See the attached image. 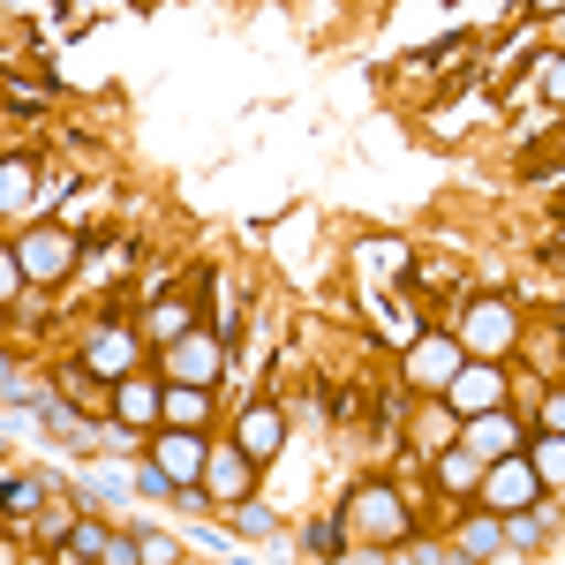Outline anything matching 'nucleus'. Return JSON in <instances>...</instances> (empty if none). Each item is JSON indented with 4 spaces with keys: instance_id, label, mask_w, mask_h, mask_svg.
Wrapping results in <instances>:
<instances>
[{
    "instance_id": "f257e3e1",
    "label": "nucleus",
    "mask_w": 565,
    "mask_h": 565,
    "mask_svg": "<svg viewBox=\"0 0 565 565\" xmlns=\"http://www.w3.org/2000/svg\"><path fill=\"white\" fill-rule=\"evenodd\" d=\"M482 498H490V513H527V505L543 498V476H535V460H521V452L490 460V468H482Z\"/></svg>"
},
{
    "instance_id": "f03ea898",
    "label": "nucleus",
    "mask_w": 565,
    "mask_h": 565,
    "mask_svg": "<svg viewBox=\"0 0 565 565\" xmlns=\"http://www.w3.org/2000/svg\"><path fill=\"white\" fill-rule=\"evenodd\" d=\"M15 264H23V279H68V264H76V234H61V226H31L23 242H15Z\"/></svg>"
},
{
    "instance_id": "7ed1b4c3",
    "label": "nucleus",
    "mask_w": 565,
    "mask_h": 565,
    "mask_svg": "<svg viewBox=\"0 0 565 565\" xmlns=\"http://www.w3.org/2000/svg\"><path fill=\"white\" fill-rule=\"evenodd\" d=\"M460 362H468V340H415L407 348V385L415 392H452V377H460Z\"/></svg>"
},
{
    "instance_id": "20e7f679",
    "label": "nucleus",
    "mask_w": 565,
    "mask_h": 565,
    "mask_svg": "<svg viewBox=\"0 0 565 565\" xmlns=\"http://www.w3.org/2000/svg\"><path fill=\"white\" fill-rule=\"evenodd\" d=\"M348 521H354V535H370V543H399V535H407V505L392 498L385 482H362L354 505H348Z\"/></svg>"
},
{
    "instance_id": "39448f33",
    "label": "nucleus",
    "mask_w": 565,
    "mask_h": 565,
    "mask_svg": "<svg viewBox=\"0 0 565 565\" xmlns=\"http://www.w3.org/2000/svg\"><path fill=\"white\" fill-rule=\"evenodd\" d=\"M513 332H521V317H513V302H498V295H482V302H468V354H482V362H498V354L513 348Z\"/></svg>"
},
{
    "instance_id": "423d86ee",
    "label": "nucleus",
    "mask_w": 565,
    "mask_h": 565,
    "mask_svg": "<svg viewBox=\"0 0 565 565\" xmlns=\"http://www.w3.org/2000/svg\"><path fill=\"white\" fill-rule=\"evenodd\" d=\"M218 362H226V348H218V340L181 332L174 348H167V377H174V385H218Z\"/></svg>"
},
{
    "instance_id": "0eeeda50",
    "label": "nucleus",
    "mask_w": 565,
    "mask_h": 565,
    "mask_svg": "<svg viewBox=\"0 0 565 565\" xmlns=\"http://www.w3.org/2000/svg\"><path fill=\"white\" fill-rule=\"evenodd\" d=\"M460 445L476 460H505V452H521V430H513L505 407H482V415H460Z\"/></svg>"
},
{
    "instance_id": "6e6552de",
    "label": "nucleus",
    "mask_w": 565,
    "mask_h": 565,
    "mask_svg": "<svg viewBox=\"0 0 565 565\" xmlns=\"http://www.w3.org/2000/svg\"><path fill=\"white\" fill-rule=\"evenodd\" d=\"M204 468H212L204 430H174V423H167V437H159V476L167 482H204Z\"/></svg>"
},
{
    "instance_id": "1a4fd4ad",
    "label": "nucleus",
    "mask_w": 565,
    "mask_h": 565,
    "mask_svg": "<svg viewBox=\"0 0 565 565\" xmlns=\"http://www.w3.org/2000/svg\"><path fill=\"white\" fill-rule=\"evenodd\" d=\"M452 415H482V407H498L505 399V377H498V362H460V377H452Z\"/></svg>"
},
{
    "instance_id": "9d476101",
    "label": "nucleus",
    "mask_w": 565,
    "mask_h": 565,
    "mask_svg": "<svg viewBox=\"0 0 565 565\" xmlns=\"http://www.w3.org/2000/svg\"><path fill=\"white\" fill-rule=\"evenodd\" d=\"M84 370H90V377H106V385L136 377V340H129V332H90V340H84Z\"/></svg>"
},
{
    "instance_id": "9b49d317",
    "label": "nucleus",
    "mask_w": 565,
    "mask_h": 565,
    "mask_svg": "<svg viewBox=\"0 0 565 565\" xmlns=\"http://www.w3.org/2000/svg\"><path fill=\"white\" fill-rule=\"evenodd\" d=\"M279 445H287V415H279V407H249V415H242V452H249V460H271Z\"/></svg>"
},
{
    "instance_id": "f8f14e48",
    "label": "nucleus",
    "mask_w": 565,
    "mask_h": 565,
    "mask_svg": "<svg viewBox=\"0 0 565 565\" xmlns=\"http://www.w3.org/2000/svg\"><path fill=\"white\" fill-rule=\"evenodd\" d=\"M114 407H121V423H167V392H151V385H136V377H121L114 385Z\"/></svg>"
},
{
    "instance_id": "ddd939ff",
    "label": "nucleus",
    "mask_w": 565,
    "mask_h": 565,
    "mask_svg": "<svg viewBox=\"0 0 565 565\" xmlns=\"http://www.w3.org/2000/svg\"><path fill=\"white\" fill-rule=\"evenodd\" d=\"M249 468H257L249 452H212V468H204V476H212V498L242 505V498H249Z\"/></svg>"
},
{
    "instance_id": "4468645a",
    "label": "nucleus",
    "mask_w": 565,
    "mask_h": 565,
    "mask_svg": "<svg viewBox=\"0 0 565 565\" xmlns=\"http://www.w3.org/2000/svg\"><path fill=\"white\" fill-rule=\"evenodd\" d=\"M167 423L174 430H204L212 423V385H174L167 392Z\"/></svg>"
},
{
    "instance_id": "2eb2a0df",
    "label": "nucleus",
    "mask_w": 565,
    "mask_h": 565,
    "mask_svg": "<svg viewBox=\"0 0 565 565\" xmlns=\"http://www.w3.org/2000/svg\"><path fill=\"white\" fill-rule=\"evenodd\" d=\"M482 468H490V460H476V452H468V445H460V452H445V460H437V482H445V490H482Z\"/></svg>"
},
{
    "instance_id": "dca6fc26",
    "label": "nucleus",
    "mask_w": 565,
    "mask_h": 565,
    "mask_svg": "<svg viewBox=\"0 0 565 565\" xmlns=\"http://www.w3.org/2000/svg\"><path fill=\"white\" fill-rule=\"evenodd\" d=\"M535 476H543V482H565V430H551L543 445H535Z\"/></svg>"
},
{
    "instance_id": "f3484780",
    "label": "nucleus",
    "mask_w": 565,
    "mask_h": 565,
    "mask_svg": "<svg viewBox=\"0 0 565 565\" xmlns=\"http://www.w3.org/2000/svg\"><path fill=\"white\" fill-rule=\"evenodd\" d=\"M23 196H31V167H23V159H8V167H0V204L15 212Z\"/></svg>"
},
{
    "instance_id": "a211bd4d",
    "label": "nucleus",
    "mask_w": 565,
    "mask_h": 565,
    "mask_svg": "<svg viewBox=\"0 0 565 565\" xmlns=\"http://www.w3.org/2000/svg\"><path fill=\"white\" fill-rule=\"evenodd\" d=\"M460 551H468V558H490V551H505V543H498V527H490V521H476L468 535H460Z\"/></svg>"
},
{
    "instance_id": "6ab92c4d",
    "label": "nucleus",
    "mask_w": 565,
    "mask_h": 565,
    "mask_svg": "<svg viewBox=\"0 0 565 565\" xmlns=\"http://www.w3.org/2000/svg\"><path fill=\"white\" fill-rule=\"evenodd\" d=\"M68 543H76V551H84V558H106V551H114V535H106V527H76V535H68Z\"/></svg>"
},
{
    "instance_id": "aec40b11",
    "label": "nucleus",
    "mask_w": 565,
    "mask_h": 565,
    "mask_svg": "<svg viewBox=\"0 0 565 565\" xmlns=\"http://www.w3.org/2000/svg\"><path fill=\"white\" fill-rule=\"evenodd\" d=\"M151 332H159V340H181V332H189V309H181V302H167L159 317H151Z\"/></svg>"
},
{
    "instance_id": "412c9836",
    "label": "nucleus",
    "mask_w": 565,
    "mask_h": 565,
    "mask_svg": "<svg viewBox=\"0 0 565 565\" xmlns=\"http://www.w3.org/2000/svg\"><path fill=\"white\" fill-rule=\"evenodd\" d=\"M309 551L332 558V551H348V543H340V527H332V521H317V527H309Z\"/></svg>"
},
{
    "instance_id": "4be33fe9",
    "label": "nucleus",
    "mask_w": 565,
    "mask_h": 565,
    "mask_svg": "<svg viewBox=\"0 0 565 565\" xmlns=\"http://www.w3.org/2000/svg\"><path fill=\"white\" fill-rule=\"evenodd\" d=\"M543 423H551V430H565V392H551V399H543Z\"/></svg>"
},
{
    "instance_id": "5701e85b",
    "label": "nucleus",
    "mask_w": 565,
    "mask_h": 565,
    "mask_svg": "<svg viewBox=\"0 0 565 565\" xmlns=\"http://www.w3.org/2000/svg\"><path fill=\"white\" fill-rule=\"evenodd\" d=\"M543 84H551V98H565V61H551V68H543Z\"/></svg>"
},
{
    "instance_id": "b1692460",
    "label": "nucleus",
    "mask_w": 565,
    "mask_h": 565,
    "mask_svg": "<svg viewBox=\"0 0 565 565\" xmlns=\"http://www.w3.org/2000/svg\"><path fill=\"white\" fill-rule=\"evenodd\" d=\"M535 8H543V15H565V0H535Z\"/></svg>"
},
{
    "instance_id": "393cba45",
    "label": "nucleus",
    "mask_w": 565,
    "mask_h": 565,
    "mask_svg": "<svg viewBox=\"0 0 565 565\" xmlns=\"http://www.w3.org/2000/svg\"><path fill=\"white\" fill-rule=\"evenodd\" d=\"M551 23H558V45H565V15H551Z\"/></svg>"
}]
</instances>
